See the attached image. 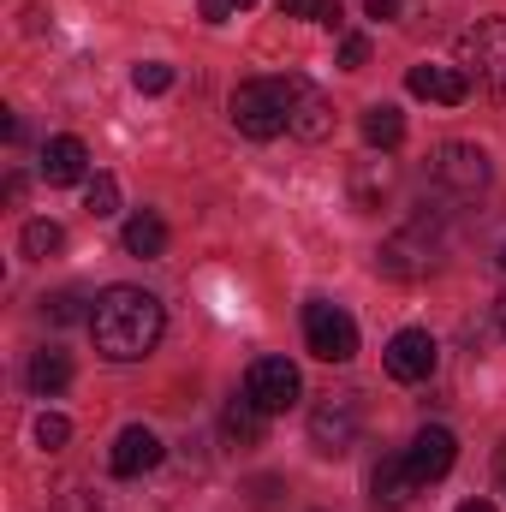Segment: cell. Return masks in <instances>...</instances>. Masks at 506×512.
<instances>
[{
    "label": "cell",
    "instance_id": "6da1fadb",
    "mask_svg": "<svg viewBox=\"0 0 506 512\" xmlns=\"http://www.w3.org/2000/svg\"><path fill=\"white\" fill-rule=\"evenodd\" d=\"M161 328H167V310H161V298L143 292V286H108V292L90 304V340H96V352H102L108 364H137V358H149L155 340H161Z\"/></svg>",
    "mask_w": 506,
    "mask_h": 512
},
{
    "label": "cell",
    "instance_id": "7a4b0ae2",
    "mask_svg": "<svg viewBox=\"0 0 506 512\" xmlns=\"http://www.w3.org/2000/svg\"><path fill=\"white\" fill-rule=\"evenodd\" d=\"M233 126L245 131L251 143H268L280 131H292V90L286 78H251L233 90Z\"/></svg>",
    "mask_w": 506,
    "mask_h": 512
},
{
    "label": "cell",
    "instance_id": "3957f363",
    "mask_svg": "<svg viewBox=\"0 0 506 512\" xmlns=\"http://www.w3.org/2000/svg\"><path fill=\"white\" fill-rule=\"evenodd\" d=\"M304 346H310V358H322V364H352V358H358V322H352L340 304L310 298V304H304Z\"/></svg>",
    "mask_w": 506,
    "mask_h": 512
},
{
    "label": "cell",
    "instance_id": "277c9868",
    "mask_svg": "<svg viewBox=\"0 0 506 512\" xmlns=\"http://www.w3.org/2000/svg\"><path fill=\"white\" fill-rule=\"evenodd\" d=\"M358 429H364V405L358 393H328L316 411H310V447L322 459H346L358 447Z\"/></svg>",
    "mask_w": 506,
    "mask_h": 512
},
{
    "label": "cell",
    "instance_id": "5b68a950",
    "mask_svg": "<svg viewBox=\"0 0 506 512\" xmlns=\"http://www.w3.org/2000/svg\"><path fill=\"white\" fill-rule=\"evenodd\" d=\"M459 60H465V72H477V84L506 102V18H483V24H471L465 36H459Z\"/></svg>",
    "mask_w": 506,
    "mask_h": 512
},
{
    "label": "cell",
    "instance_id": "8992f818",
    "mask_svg": "<svg viewBox=\"0 0 506 512\" xmlns=\"http://www.w3.org/2000/svg\"><path fill=\"white\" fill-rule=\"evenodd\" d=\"M435 262H441V233H435L429 221H411L405 233H393L376 251V268L387 280H423Z\"/></svg>",
    "mask_w": 506,
    "mask_h": 512
},
{
    "label": "cell",
    "instance_id": "52a82bcc",
    "mask_svg": "<svg viewBox=\"0 0 506 512\" xmlns=\"http://www.w3.org/2000/svg\"><path fill=\"white\" fill-rule=\"evenodd\" d=\"M429 173H435V185L453 191V197H477V191H489V155H483L477 143H441L435 161H429Z\"/></svg>",
    "mask_w": 506,
    "mask_h": 512
},
{
    "label": "cell",
    "instance_id": "ba28073f",
    "mask_svg": "<svg viewBox=\"0 0 506 512\" xmlns=\"http://www.w3.org/2000/svg\"><path fill=\"white\" fill-rule=\"evenodd\" d=\"M435 364H441V346H435L429 328H399V334L387 340V376H393V382H405V387L429 382Z\"/></svg>",
    "mask_w": 506,
    "mask_h": 512
},
{
    "label": "cell",
    "instance_id": "9c48e42d",
    "mask_svg": "<svg viewBox=\"0 0 506 512\" xmlns=\"http://www.w3.org/2000/svg\"><path fill=\"white\" fill-rule=\"evenodd\" d=\"M245 393H251L268 417L292 411V405H298V393H304V382H298V364H286V358H256L251 370H245Z\"/></svg>",
    "mask_w": 506,
    "mask_h": 512
},
{
    "label": "cell",
    "instance_id": "30bf717a",
    "mask_svg": "<svg viewBox=\"0 0 506 512\" xmlns=\"http://www.w3.org/2000/svg\"><path fill=\"white\" fill-rule=\"evenodd\" d=\"M161 435L149 429V423H126L120 435H114V447H108V465H114V477H143V471H155L161 465Z\"/></svg>",
    "mask_w": 506,
    "mask_h": 512
},
{
    "label": "cell",
    "instance_id": "8fae6325",
    "mask_svg": "<svg viewBox=\"0 0 506 512\" xmlns=\"http://www.w3.org/2000/svg\"><path fill=\"white\" fill-rule=\"evenodd\" d=\"M453 459H459V441H453V429H441V423L417 429V441H411V453H405V465H411L417 483H441V477L453 471Z\"/></svg>",
    "mask_w": 506,
    "mask_h": 512
},
{
    "label": "cell",
    "instance_id": "7c38bea8",
    "mask_svg": "<svg viewBox=\"0 0 506 512\" xmlns=\"http://www.w3.org/2000/svg\"><path fill=\"white\" fill-rule=\"evenodd\" d=\"M393 185H399V167L381 149H370L364 161H352V209L358 215H376L381 203L393 197Z\"/></svg>",
    "mask_w": 506,
    "mask_h": 512
},
{
    "label": "cell",
    "instance_id": "4fadbf2b",
    "mask_svg": "<svg viewBox=\"0 0 506 512\" xmlns=\"http://www.w3.org/2000/svg\"><path fill=\"white\" fill-rule=\"evenodd\" d=\"M286 90H292V137H304V143L334 137V108L310 78H286Z\"/></svg>",
    "mask_w": 506,
    "mask_h": 512
},
{
    "label": "cell",
    "instance_id": "5bb4252c",
    "mask_svg": "<svg viewBox=\"0 0 506 512\" xmlns=\"http://www.w3.org/2000/svg\"><path fill=\"white\" fill-rule=\"evenodd\" d=\"M405 90L423 96V102L459 108V102L471 96V72H465V66H411V72H405Z\"/></svg>",
    "mask_w": 506,
    "mask_h": 512
},
{
    "label": "cell",
    "instance_id": "9a60e30c",
    "mask_svg": "<svg viewBox=\"0 0 506 512\" xmlns=\"http://www.w3.org/2000/svg\"><path fill=\"white\" fill-rule=\"evenodd\" d=\"M36 173H42L48 185H78V179L90 173V149H84V137H48Z\"/></svg>",
    "mask_w": 506,
    "mask_h": 512
},
{
    "label": "cell",
    "instance_id": "2e32d148",
    "mask_svg": "<svg viewBox=\"0 0 506 512\" xmlns=\"http://www.w3.org/2000/svg\"><path fill=\"white\" fill-rule=\"evenodd\" d=\"M417 489H423V483L411 477L405 453H399V459H381V465H376V477H370V501H376L381 512H399L405 501H411V495H417Z\"/></svg>",
    "mask_w": 506,
    "mask_h": 512
},
{
    "label": "cell",
    "instance_id": "e0dca14e",
    "mask_svg": "<svg viewBox=\"0 0 506 512\" xmlns=\"http://www.w3.org/2000/svg\"><path fill=\"white\" fill-rule=\"evenodd\" d=\"M262 429H268V411L256 405L251 393H239V399L221 411V435H227L233 447H262Z\"/></svg>",
    "mask_w": 506,
    "mask_h": 512
},
{
    "label": "cell",
    "instance_id": "ac0fdd59",
    "mask_svg": "<svg viewBox=\"0 0 506 512\" xmlns=\"http://www.w3.org/2000/svg\"><path fill=\"white\" fill-rule=\"evenodd\" d=\"M120 245H126V256H143V262L161 256L167 251V221H161L155 209H137L126 227H120Z\"/></svg>",
    "mask_w": 506,
    "mask_h": 512
},
{
    "label": "cell",
    "instance_id": "d6986e66",
    "mask_svg": "<svg viewBox=\"0 0 506 512\" xmlns=\"http://www.w3.org/2000/svg\"><path fill=\"white\" fill-rule=\"evenodd\" d=\"M30 387H36V393H48V399H54V393H66V387H72V358H66V352H54V346H42V352L30 358Z\"/></svg>",
    "mask_w": 506,
    "mask_h": 512
},
{
    "label": "cell",
    "instance_id": "ffe728a7",
    "mask_svg": "<svg viewBox=\"0 0 506 512\" xmlns=\"http://www.w3.org/2000/svg\"><path fill=\"white\" fill-rule=\"evenodd\" d=\"M399 137H405V114L399 108H387V102H376V108H364V143L370 149H399Z\"/></svg>",
    "mask_w": 506,
    "mask_h": 512
},
{
    "label": "cell",
    "instance_id": "44dd1931",
    "mask_svg": "<svg viewBox=\"0 0 506 512\" xmlns=\"http://www.w3.org/2000/svg\"><path fill=\"white\" fill-rule=\"evenodd\" d=\"M18 251L30 256V262H48V256L66 251V227H60V221H24V233H18Z\"/></svg>",
    "mask_w": 506,
    "mask_h": 512
},
{
    "label": "cell",
    "instance_id": "7402d4cb",
    "mask_svg": "<svg viewBox=\"0 0 506 512\" xmlns=\"http://www.w3.org/2000/svg\"><path fill=\"white\" fill-rule=\"evenodd\" d=\"M84 209H90L96 221L120 215V179H114V173H96V179H84Z\"/></svg>",
    "mask_w": 506,
    "mask_h": 512
},
{
    "label": "cell",
    "instance_id": "603a6c76",
    "mask_svg": "<svg viewBox=\"0 0 506 512\" xmlns=\"http://www.w3.org/2000/svg\"><path fill=\"white\" fill-rule=\"evenodd\" d=\"M42 316H48L54 328H60V322H78V316L90 322V310H84V292H54V298H42Z\"/></svg>",
    "mask_w": 506,
    "mask_h": 512
},
{
    "label": "cell",
    "instance_id": "cb8c5ba5",
    "mask_svg": "<svg viewBox=\"0 0 506 512\" xmlns=\"http://www.w3.org/2000/svg\"><path fill=\"white\" fill-rule=\"evenodd\" d=\"M66 441H72V423H66L60 411H42V417H36V447H42V453H60Z\"/></svg>",
    "mask_w": 506,
    "mask_h": 512
},
{
    "label": "cell",
    "instance_id": "d4e9b609",
    "mask_svg": "<svg viewBox=\"0 0 506 512\" xmlns=\"http://www.w3.org/2000/svg\"><path fill=\"white\" fill-rule=\"evenodd\" d=\"M131 84H137L143 96H161V90H173V66H161V60H143V66L131 72Z\"/></svg>",
    "mask_w": 506,
    "mask_h": 512
},
{
    "label": "cell",
    "instance_id": "484cf974",
    "mask_svg": "<svg viewBox=\"0 0 506 512\" xmlns=\"http://www.w3.org/2000/svg\"><path fill=\"white\" fill-rule=\"evenodd\" d=\"M364 60H370V36H346V42H340V66H346V72H358Z\"/></svg>",
    "mask_w": 506,
    "mask_h": 512
},
{
    "label": "cell",
    "instance_id": "4316f807",
    "mask_svg": "<svg viewBox=\"0 0 506 512\" xmlns=\"http://www.w3.org/2000/svg\"><path fill=\"white\" fill-rule=\"evenodd\" d=\"M274 6H280V12H286V18H310V24H316V18H322V6H328V0H274Z\"/></svg>",
    "mask_w": 506,
    "mask_h": 512
},
{
    "label": "cell",
    "instance_id": "83f0119b",
    "mask_svg": "<svg viewBox=\"0 0 506 512\" xmlns=\"http://www.w3.org/2000/svg\"><path fill=\"white\" fill-rule=\"evenodd\" d=\"M60 512H108L90 489H66V501H60Z\"/></svg>",
    "mask_w": 506,
    "mask_h": 512
},
{
    "label": "cell",
    "instance_id": "f1b7e54d",
    "mask_svg": "<svg viewBox=\"0 0 506 512\" xmlns=\"http://www.w3.org/2000/svg\"><path fill=\"white\" fill-rule=\"evenodd\" d=\"M233 12H239V6H233V0H203V18H209V24H227V18H233Z\"/></svg>",
    "mask_w": 506,
    "mask_h": 512
},
{
    "label": "cell",
    "instance_id": "f546056e",
    "mask_svg": "<svg viewBox=\"0 0 506 512\" xmlns=\"http://www.w3.org/2000/svg\"><path fill=\"white\" fill-rule=\"evenodd\" d=\"M370 18H381V24H393V18H399V0H370Z\"/></svg>",
    "mask_w": 506,
    "mask_h": 512
},
{
    "label": "cell",
    "instance_id": "4dcf8cb0",
    "mask_svg": "<svg viewBox=\"0 0 506 512\" xmlns=\"http://www.w3.org/2000/svg\"><path fill=\"white\" fill-rule=\"evenodd\" d=\"M316 24H322V30H340V0H328V6H322V18H316Z\"/></svg>",
    "mask_w": 506,
    "mask_h": 512
},
{
    "label": "cell",
    "instance_id": "1f68e13d",
    "mask_svg": "<svg viewBox=\"0 0 506 512\" xmlns=\"http://www.w3.org/2000/svg\"><path fill=\"white\" fill-rule=\"evenodd\" d=\"M459 512H495V507H489V501H465Z\"/></svg>",
    "mask_w": 506,
    "mask_h": 512
},
{
    "label": "cell",
    "instance_id": "d6a6232c",
    "mask_svg": "<svg viewBox=\"0 0 506 512\" xmlns=\"http://www.w3.org/2000/svg\"><path fill=\"white\" fill-rule=\"evenodd\" d=\"M495 477H501V489H506V447H501V459H495Z\"/></svg>",
    "mask_w": 506,
    "mask_h": 512
},
{
    "label": "cell",
    "instance_id": "836d02e7",
    "mask_svg": "<svg viewBox=\"0 0 506 512\" xmlns=\"http://www.w3.org/2000/svg\"><path fill=\"white\" fill-rule=\"evenodd\" d=\"M233 6H239V12H251V6H256V0H233Z\"/></svg>",
    "mask_w": 506,
    "mask_h": 512
},
{
    "label": "cell",
    "instance_id": "e575fe53",
    "mask_svg": "<svg viewBox=\"0 0 506 512\" xmlns=\"http://www.w3.org/2000/svg\"><path fill=\"white\" fill-rule=\"evenodd\" d=\"M501 322H506V298H501Z\"/></svg>",
    "mask_w": 506,
    "mask_h": 512
},
{
    "label": "cell",
    "instance_id": "d590c367",
    "mask_svg": "<svg viewBox=\"0 0 506 512\" xmlns=\"http://www.w3.org/2000/svg\"><path fill=\"white\" fill-rule=\"evenodd\" d=\"M501 274H506V251H501Z\"/></svg>",
    "mask_w": 506,
    "mask_h": 512
}]
</instances>
